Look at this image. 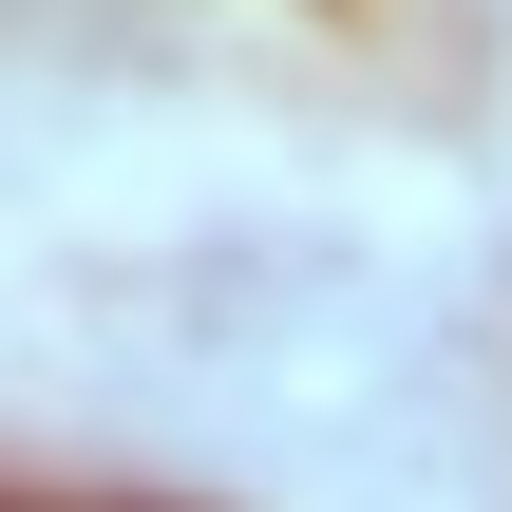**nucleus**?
Masks as SVG:
<instances>
[{"mask_svg":"<svg viewBox=\"0 0 512 512\" xmlns=\"http://www.w3.org/2000/svg\"><path fill=\"white\" fill-rule=\"evenodd\" d=\"M0 512H95V494H0Z\"/></svg>","mask_w":512,"mask_h":512,"instance_id":"obj_1","label":"nucleus"}]
</instances>
